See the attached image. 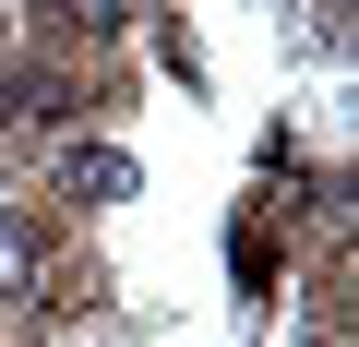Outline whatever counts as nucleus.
Wrapping results in <instances>:
<instances>
[{
    "mask_svg": "<svg viewBox=\"0 0 359 347\" xmlns=\"http://www.w3.org/2000/svg\"><path fill=\"white\" fill-rule=\"evenodd\" d=\"M36 275V252H25V216H0V287H25Z\"/></svg>",
    "mask_w": 359,
    "mask_h": 347,
    "instance_id": "obj_1",
    "label": "nucleus"
}]
</instances>
